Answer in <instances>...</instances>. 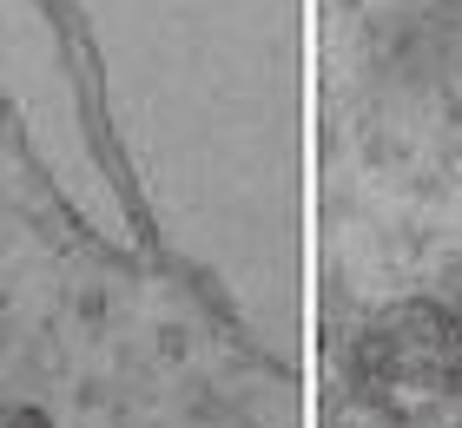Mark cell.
<instances>
[{"label":"cell","mask_w":462,"mask_h":428,"mask_svg":"<svg viewBox=\"0 0 462 428\" xmlns=\"http://www.w3.org/2000/svg\"><path fill=\"white\" fill-rule=\"evenodd\" d=\"M0 428H33V422H27V415H14L7 402H0Z\"/></svg>","instance_id":"cell-1"}]
</instances>
